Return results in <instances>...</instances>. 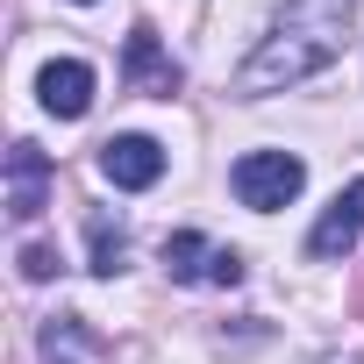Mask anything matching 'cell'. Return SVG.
<instances>
[{"instance_id":"obj_1","label":"cell","mask_w":364,"mask_h":364,"mask_svg":"<svg viewBox=\"0 0 364 364\" xmlns=\"http://www.w3.org/2000/svg\"><path fill=\"white\" fill-rule=\"evenodd\" d=\"M343 58V15H321V22H279L250 58H243V72H236V93H286V86H300V79H314L321 65H336Z\"/></svg>"},{"instance_id":"obj_2","label":"cell","mask_w":364,"mask_h":364,"mask_svg":"<svg viewBox=\"0 0 364 364\" xmlns=\"http://www.w3.org/2000/svg\"><path fill=\"white\" fill-rule=\"evenodd\" d=\"M229 186H236V200H243V208L279 215L286 200H300L307 164H300L293 150H243V157H236V171H229Z\"/></svg>"},{"instance_id":"obj_3","label":"cell","mask_w":364,"mask_h":364,"mask_svg":"<svg viewBox=\"0 0 364 364\" xmlns=\"http://www.w3.org/2000/svg\"><path fill=\"white\" fill-rule=\"evenodd\" d=\"M100 171L114 178L122 193H143V186L164 178V150H157L150 136H107V143H100Z\"/></svg>"},{"instance_id":"obj_4","label":"cell","mask_w":364,"mask_h":364,"mask_svg":"<svg viewBox=\"0 0 364 364\" xmlns=\"http://www.w3.org/2000/svg\"><path fill=\"white\" fill-rule=\"evenodd\" d=\"M36 100H43L58 122H79V114L93 107V65H79V58H50L43 79H36Z\"/></svg>"},{"instance_id":"obj_5","label":"cell","mask_w":364,"mask_h":364,"mask_svg":"<svg viewBox=\"0 0 364 364\" xmlns=\"http://www.w3.org/2000/svg\"><path fill=\"white\" fill-rule=\"evenodd\" d=\"M43 193H50V157L36 143H15L8 150V215L15 222H36L43 215Z\"/></svg>"},{"instance_id":"obj_6","label":"cell","mask_w":364,"mask_h":364,"mask_svg":"<svg viewBox=\"0 0 364 364\" xmlns=\"http://www.w3.org/2000/svg\"><path fill=\"white\" fill-rule=\"evenodd\" d=\"M364 236V178H350V186L328 200V215L314 222V236H307V250L314 257H343L350 243Z\"/></svg>"},{"instance_id":"obj_7","label":"cell","mask_w":364,"mask_h":364,"mask_svg":"<svg viewBox=\"0 0 364 364\" xmlns=\"http://www.w3.org/2000/svg\"><path fill=\"white\" fill-rule=\"evenodd\" d=\"M129 86L150 93V100H171V93H178V65L157 50V36H150L143 22L129 29Z\"/></svg>"},{"instance_id":"obj_8","label":"cell","mask_w":364,"mask_h":364,"mask_svg":"<svg viewBox=\"0 0 364 364\" xmlns=\"http://www.w3.org/2000/svg\"><path fill=\"white\" fill-rule=\"evenodd\" d=\"M164 272L186 286V279H208L215 272V250H208V236L200 229H178V236H164Z\"/></svg>"},{"instance_id":"obj_9","label":"cell","mask_w":364,"mask_h":364,"mask_svg":"<svg viewBox=\"0 0 364 364\" xmlns=\"http://www.w3.org/2000/svg\"><path fill=\"white\" fill-rule=\"evenodd\" d=\"M122 257H129V243H122L107 222H93V272H100V279H114V272H122Z\"/></svg>"},{"instance_id":"obj_10","label":"cell","mask_w":364,"mask_h":364,"mask_svg":"<svg viewBox=\"0 0 364 364\" xmlns=\"http://www.w3.org/2000/svg\"><path fill=\"white\" fill-rule=\"evenodd\" d=\"M58 272V250L50 243H22V279H50Z\"/></svg>"},{"instance_id":"obj_11","label":"cell","mask_w":364,"mask_h":364,"mask_svg":"<svg viewBox=\"0 0 364 364\" xmlns=\"http://www.w3.org/2000/svg\"><path fill=\"white\" fill-rule=\"evenodd\" d=\"M208 279H215V286H236V279H243V257H236V250H215V272H208Z\"/></svg>"}]
</instances>
